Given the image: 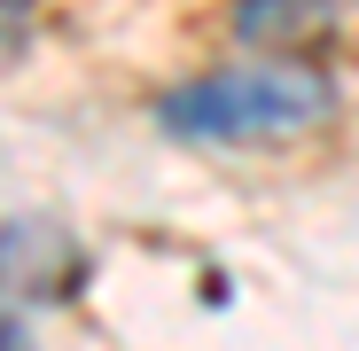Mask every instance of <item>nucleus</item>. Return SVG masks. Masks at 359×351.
Instances as JSON below:
<instances>
[{
  "mask_svg": "<svg viewBox=\"0 0 359 351\" xmlns=\"http://www.w3.org/2000/svg\"><path fill=\"white\" fill-rule=\"evenodd\" d=\"M336 16H344V0H234L226 32L266 55H297V47H320L336 32Z\"/></svg>",
  "mask_w": 359,
  "mask_h": 351,
  "instance_id": "obj_2",
  "label": "nucleus"
},
{
  "mask_svg": "<svg viewBox=\"0 0 359 351\" xmlns=\"http://www.w3.org/2000/svg\"><path fill=\"white\" fill-rule=\"evenodd\" d=\"M336 109V86L305 63H234L196 86H172L156 102V133L203 141V149H250V141H297Z\"/></svg>",
  "mask_w": 359,
  "mask_h": 351,
  "instance_id": "obj_1",
  "label": "nucleus"
},
{
  "mask_svg": "<svg viewBox=\"0 0 359 351\" xmlns=\"http://www.w3.org/2000/svg\"><path fill=\"white\" fill-rule=\"evenodd\" d=\"M24 312H32V305L16 297V289H0V351H39L32 328H24Z\"/></svg>",
  "mask_w": 359,
  "mask_h": 351,
  "instance_id": "obj_3",
  "label": "nucleus"
},
{
  "mask_svg": "<svg viewBox=\"0 0 359 351\" xmlns=\"http://www.w3.org/2000/svg\"><path fill=\"white\" fill-rule=\"evenodd\" d=\"M0 8H24V0H0Z\"/></svg>",
  "mask_w": 359,
  "mask_h": 351,
  "instance_id": "obj_4",
  "label": "nucleus"
}]
</instances>
